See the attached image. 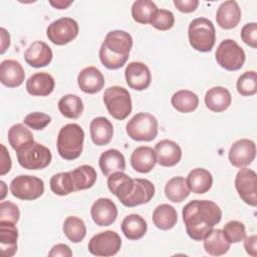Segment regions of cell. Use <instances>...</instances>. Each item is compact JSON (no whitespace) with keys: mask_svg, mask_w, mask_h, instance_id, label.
<instances>
[{"mask_svg":"<svg viewBox=\"0 0 257 257\" xmlns=\"http://www.w3.org/2000/svg\"><path fill=\"white\" fill-rule=\"evenodd\" d=\"M256 157V145L252 140L241 139L232 144L228 159L232 166L244 168L250 165Z\"/></svg>","mask_w":257,"mask_h":257,"instance_id":"4fadbf2b","label":"cell"},{"mask_svg":"<svg viewBox=\"0 0 257 257\" xmlns=\"http://www.w3.org/2000/svg\"><path fill=\"white\" fill-rule=\"evenodd\" d=\"M120 229L126 239L139 240L146 235L148 224L141 215L130 214L123 218Z\"/></svg>","mask_w":257,"mask_h":257,"instance_id":"f546056e","label":"cell"},{"mask_svg":"<svg viewBox=\"0 0 257 257\" xmlns=\"http://www.w3.org/2000/svg\"><path fill=\"white\" fill-rule=\"evenodd\" d=\"M186 182L191 192L195 194H205L212 188L213 176L206 169L196 168L188 174Z\"/></svg>","mask_w":257,"mask_h":257,"instance_id":"4316f807","label":"cell"},{"mask_svg":"<svg viewBox=\"0 0 257 257\" xmlns=\"http://www.w3.org/2000/svg\"><path fill=\"white\" fill-rule=\"evenodd\" d=\"M222 230L224 232L225 237L231 244L239 243L243 241L244 238L246 237L245 225L240 221H229L224 225V228Z\"/></svg>","mask_w":257,"mask_h":257,"instance_id":"7bdbcfd3","label":"cell"},{"mask_svg":"<svg viewBox=\"0 0 257 257\" xmlns=\"http://www.w3.org/2000/svg\"><path fill=\"white\" fill-rule=\"evenodd\" d=\"M53 57L51 48L43 41H34L24 52V59L30 66L40 68L47 66Z\"/></svg>","mask_w":257,"mask_h":257,"instance_id":"ac0fdd59","label":"cell"},{"mask_svg":"<svg viewBox=\"0 0 257 257\" xmlns=\"http://www.w3.org/2000/svg\"><path fill=\"white\" fill-rule=\"evenodd\" d=\"M48 256H61V257H71L72 256V251L69 248V246H67L66 244H56L54 245L50 251L48 252Z\"/></svg>","mask_w":257,"mask_h":257,"instance_id":"681fc988","label":"cell"},{"mask_svg":"<svg viewBox=\"0 0 257 257\" xmlns=\"http://www.w3.org/2000/svg\"><path fill=\"white\" fill-rule=\"evenodd\" d=\"M157 155L153 148L148 146L138 147L134 150L131 156V165L133 169L141 174H147L151 172L156 164Z\"/></svg>","mask_w":257,"mask_h":257,"instance_id":"7402d4cb","label":"cell"},{"mask_svg":"<svg viewBox=\"0 0 257 257\" xmlns=\"http://www.w3.org/2000/svg\"><path fill=\"white\" fill-rule=\"evenodd\" d=\"M237 91L242 96H251L257 92V73L249 70L241 74L237 80Z\"/></svg>","mask_w":257,"mask_h":257,"instance_id":"60d3db41","label":"cell"},{"mask_svg":"<svg viewBox=\"0 0 257 257\" xmlns=\"http://www.w3.org/2000/svg\"><path fill=\"white\" fill-rule=\"evenodd\" d=\"M153 223L160 230H171L178 222L176 209L169 204H161L153 212Z\"/></svg>","mask_w":257,"mask_h":257,"instance_id":"1f68e13d","label":"cell"},{"mask_svg":"<svg viewBox=\"0 0 257 257\" xmlns=\"http://www.w3.org/2000/svg\"><path fill=\"white\" fill-rule=\"evenodd\" d=\"M10 192L19 200L33 201L43 195L44 182L35 176L20 175L11 181Z\"/></svg>","mask_w":257,"mask_h":257,"instance_id":"9c48e42d","label":"cell"},{"mask_svg":"<svg viewBox=\"0 0 257 257\" xmlns=\"http://www.w3.org/2000/svg\"><path fill=\"white\" fill-rule=\"evenodd\" d=\"M79 27L76 20L70 17H61L51 22L47 29L48 39L55 45H65L78 35Z\"/></svg>","mask_w":257,"mask_h":257,"instance_id":"30bf717a","label":"cell"},{"mask_svg":"<svg viewBox=\"0 0 257 257\" xmlns=\"http://www.w3.org/2000/svg\"><path fill=\"white\" fill-rule=\"evenodd\" d=\"M256 173L248 168H241L235 178V188L241 200L249 206L256 207Z\"/></svg>","mask_w":257,"mask_h":257,"instance_id":"7c38bea8","label":"cell"},{"mask_svg":"<svg viewBox=\"0 0 257 257\" xmlns=\"http://www.w3.org/2000/svg\"><path fill=\"white\" fill-rule=\"evenodd\" d=\"M98 166L104 176H109L114 172H123L125 170V159L119 151L109 149L100 155Z\"/></svg>","mask_w":257,"mask_h":257,"instance_id":"83f0119b","label":"cell"},{"mask_svg":"<svg viewBox=\"0 0 257 257\" xmlns=\"http://www.w3.org/2000/svg\"><path fill=\"white\" fill-rule=\"evenodd\" d=\"M1 176H4L10 172L12 162L9 153L3 144H1Z\"/></svg>","mask_w":257,"mask_h":257,"instance_id":"c3c4849f","label":"cell"},{"mask_svg":"<svg viewBox=\"0 0 257 257\" xmlns=\"http://www.w3.org/2000/svg\"><path fill=\"white\" fill-rule=\"evenodd\" d=\"M204 249L209 255L221 256L226 254L231 246L222 229H213L203 239Z\"/></svg>","mask_w":257,"mask_h":257,"instance_id":"4dcf8cb0","label":"cell"},{"mask_svg":"<svg viewBox=\"0 0 257 257\" xmlns=\"http://www.w3.org/2000/svg\"><path fill=\"white\" fill-rule=\"evenodd\" d=\"M174 5L179 11L183 13H191L197 9L199 5V1L198 0H174Z\"/></svg>","mask_w":257,"mask_h":257,"instance_id":"7dc6e473","label":"cell"},{"mask_svg":"<svg viewBox=\"0 0 257 257\" xmlns=\"http://www.w3.org/2000/svg\"><path fill=\"white\" fill-rule=\"evenodd\" d=\"M127 85L135 90H145L152 82L151 70L147 64L140 61L130 62L124 70Z\"/></svg>","mask_w":257,"mask_h":257,"instance_id":"5bb4252c","label":"cell"},{"mask_svg":"<svg viewBox=\"0 0 257 257\" xmlns=\"http://www.w3.org/2000/svg\"><path fill=\"white\" fill-rule=\"evenodd\" d=\"M50 121H51V116L41 111L30 112L23 119V122L28 127L34 131H41L45 128L50 123Z\"/></svg>","mask_w":257,"mask_h":257,"instance_id":"ee69618b","label":"cell"},{"mask_svg":"<svg viewBox=\"0 0 257 257\" xmlns=\"http://www.w3.org/2000/svg\"><path fill=\"white\" fill-rule=\"evenodd\" d=\"M16 156L19 165L26 170H42L52 160L50 150L34 141L23 146L16 152Z\"/></svg>","mask_w":257,"mask_h":257,"instance_id":"5b68a950","label":"cell"},{"mask_svg":"<svg viewBox=\"0 0 257 257\" xmlns=\"http://www.w3.org/2000/svg\"><path fill=\"white\" fill-rule=\"evenodd\" d=\"M182 215L188 236L195 241H203L220 223L222 210L213 201L193 200L183 208Z\"/></svg>","mask_w":257,"mask_h":257,"instance_id":"6da1fadb","label":"cell"},{"mask_svg":"<svg viewBox=\"0 0 257 257\" xmlns=\"http://www.w3.org/2000/svg\"><path fill=\"white\" fill-rule=\"evenodd\" d=\"M33 141V134L22 123L13 124L8 131V142L14 151H19L23 146Z\"/></svg>","mask_w":257,"mask_h":257,"instance_id":"74e56055","label":"cell"},{"mask_svg":"<svg viewBox=\"0 0 257 257\" xmlns=\"http://www.w3.org/2000/svg\"><path fill=\"white\" fill-rule=\"evenodd\" d=\"M171 103L176 110L183 113H188L194 111L198 107L199 97L191 90L181 89L173 94Z\"/></svg>","mask_w":257,"mask_h":257,"instance_id":"836d02e7","label":"cell"},{"mask_svg":"<svg viewBox=\"0 0 257 257\" xmlns=\"http://www.w3.org/2000/svg\"><path fill=\"white\" fill-rule=\"evenodd\" d=\"M150 24L158 30L166 31L174 26L175 16L170 10L157 9L150 20Z\"/></svg>","mask_w":257,"mask_h":257,"instance_id":"b9f144b4","label":"cell"},{"mask_svg":"<svg viewBox=\"0 0 257 257\" xmlns=\"http://www.w3.org/2000/svg\"><path fill=\"white\" fill-rule=\"evenodd\" d=\"M55 87V81L48 72H36L26 81V90L33 96H47Z\"/></svg>","mask_w":257,"mask_h":257,"instance_id":"603a6c76","label":"cell"},{"mask_svg":"<svg viewBox=\"0 0 257 257\" xmlns=\"http://www.w3.org/2000/svg\"><path fill=\"white\" fill-rule=\"evenodd\" d=\"M158 9L157 5L150 0H137L132 6V16L134 20L141 24H148Z\"/></svg>","mask_w":257,"mask_h":257,"instance_id":"ab89813d","label":"cell"},{"mask_svg":"<svg viewBox=\"0 0 257 257\" xmlns=\"http://www.w3.org/2000/svg\"><path fill=\"white\" fill-rule=\"evenodd\" d=\"M107 188L121 203L132 193L134 179L123 172H114L107 178Z\"/></svg>","mask_w":257,"mask_h":257,"instance_id":"484cf974","label":"cell"},{"mask_svg":"<svg viewBox=\"0 0 257 257\" xmlns=\"http://www.w3.org/2000/svg\"><path fill=\"white\" fill-rule=\"evenodd\" d=\"M133 48L132 35L123 30L109 31L99 48V59L108 69H118L127 61Z\"/></svg>","mask_w":257,"mask_h":257,"instance_id":"7a4b0ae2","label":"cell"},{"mask_svg":"<svg viewBox=\"0 0 257 257\" xmlns=\"http://www.w3.org/2000/svg\"><path fill=\"white\" fill-rule=\"evenodd\" d=\"M0 34H1V50H0V53L3 54L10 46V34L4 27L0 28Z\"/></svg>","mask_w":257,"mask_h":257,"instance_id":"816d5d0a","label":"cell"},{"mask_svg":"<svg viewBox=\"0 0 257 257\" xmlns=\"http://www.w3.org/2000/svg\"><path fill=\"white\" fill-rule=\"evenodd\" d=\"M84 131L77 123L63 125L57 135L56 148L59 156L66 161L77 159L83 150Z\"/></svg>","mask_w":257,"mask_h":257,"instance_id":"3957f363","label":"cell"},{"mask_svg":"<svg viewBox=\"0 0 257 257\" xmlns=\"http://www.w3.org/2000/svg\"><path fill=\"white\" fill-rule=\"evenodd\" d=\"M49 3L55 8V9H66L68 6L72 4V1H63V0H56V1H49Z\"/></svg>","mask_w":257,"mask_h":257,"instance_id":"f5cc1de1","label":"cell"},{"mask_svg":"<svg viewBox=\"0 0 257 257\" xmlns=\"http://www.w3.org/2000/svg\"><path fill=\"white\" fill-rule=\"evenodd\" d=\"M89 132L91 141L94 145L105 146L112 139L113 126L106 117L97 116L90 121Z\"/></svg>","mask_w":257,"mask_h":257,"instance_id":"d4e9b609","label":"cell"},{"mask_svg":"<svg viewBox=\"0 0 257 257\" xmlns=\"http://www.w3.org/2000/svg\"><path fill=\"white\" fill-rule=\"evenodd\" d=\"M20 211L16 204L10 201H3L0 204V223L16 224L19 221Z\"/></svg>","mask_w":257,"mask_h":257,"instance_id":"f6af8a7d","label":"cell"},{"mask_svg":"<svg viewBox=\"0 0 257 257\" xmlns=\"http://www.w3.org/2000/svg\"><path fill=\"white\" fill-rule=\"evenodd\" d=\"M90 216L97 226H109L116 220L117 208L110 199L99 198L92 204Z\"/></svg>","mask_w":257,"mask_h":257,"instance_id":"2e32d148","label":"cell"},{"mask_svg":"<svg viewBox=\"0 0 257 257\" xmlns=\"http://www.w3.org/2000/svg\"><path fill=\"white\" fill-rule=\"evenodd\" d=\"M66 238L72 243L81 242L86 235V226L82 219L76 216H68L62 226Z\"/></svg>","mask_w":257,"mask_h":257,"instance_id":"8d00e7d4","label":"cell"},{"mask_svg":"<svg viewBox=\"0 0 257 257\" xmlns=\"http://www.w3.org/2000/svg\"><path fill=\"white\" fill-rule=\"evenodd\" d=\"M232 102L230 91L223 86H214L205 94V104L213 112L226 110Z\"/></svg>","mask_w":257,"mask_h":257,"instance_id":"cb8c5ba5","label":"cell"},{"mask_svg":"<svg viewBox=\"0 0 257 257\" xmlns=\"http://www.w3.org/2000/svg\"><path fill=\"white\" fill-rule=\"evenodd\" d=\"M241 39L252 48H257V24L251 22L245 24L241 29Z\"/></svg>","mask_w":257,"mask_h":257,"instance_id":"bcb514c9","label":"cell"},{"mask_svg":"<svg viewBox=\"0 0 257 257\" xmlns=\"http://www.w3.org/2000/svg\"><path fill=\"white\" fill-rule=\"evenodd\" d=\"M241 20V9L234 0L224 1L220 4L216 13L217 24L223 29L236 27Z\"/></svg>","mask_w":257,"mask_h":257,"instance_id":"44dd1931","label":"cell"},{"mask_svg":"<svg viewBox=\"0 0 257 257\" xmlns=\"http://www.w3.org/2000/svg\"><path fill=\"white\" fill-rule=\"evenodd\" d=\"M125 131L134 141L152 142L158 136V120L149 112H139L127 121Z\"/></svg>","mask_w":257,"mask_h":257,"instance_id":"52a82bcc","label":"cell"},{"mask_svg":"<svg viewBox=\"0 0 257 257\" xmlns=\"http://www.w3.org/2000/svg\"><path fill=\"white\" fill-rule=\"evenodd\" d=\"M215 57L218 64L226 70H239L246 59L243 48L233 39H225L218 45Z\"/></svg>","mask_w":257,"mask_h":257,"instance_id":"ba28073f","label":"cell"},{"mask_svg":"<svg viewBox=\"0 0 257 257\" xmlns=\"http://www.w3.org/2000/svg\"><path fill=\"white\" fill-rule=\"evenodd\" d=\"M77 84L81 91L89 94L99 92L104 86V77L95 66H87L77 75Z\"/></svg>","mask_w":257,"mask_h":257,"instance_id":"d6986e66","label":"cell"},{"mask_svg":"<svg viewBox=\"0 0 257 257\" xmlns=\"http://www.w3.org/2000/svg\"><path fill=\"white\" fill-rule=\"evenodd\" d=\"M155 192V185L151 181L141 178L134 179V189L121 204L128 208L146 204L153 199Z\"/></svg>","mask_w":257,"mask_h":257,"instance_id":"9a60e30c","label":"cell"},{"mask_svg":"<svg viewBox=\"0 0 257 257\" xmlns=\"http://www.w3.org/2000/svg\"><path fill=\"white\" fill-rule=\"evenodd\" d=\"M73 185L76 191L90 189L96 182L97 174L93 167L89 165H82L70 171Z\"/></svg>","mask_w":257,"mask_h":257,"instance_id":"d6a6232c","label":"cell"},{"mask_svg":"<svg viewBox=\"0 0 257 257\" xmlns=\"http://www.w3.org/2000/svg\"><path fill=\"white\" fill-rule=\"evenodd\" d=\"M165 195L173 203H181L190 195L186 179L182 176L173 177L165 186Z\"/></svg>","mask_w":257,"mask_h":257,"instance_id":"e575fe53","label":"cell"},{"mask_svg":"<svg viewBox=\"0 0 257 257\" xmlns=\"http://www.w3.org/2000/svg\"><path fill=\"white\" fill-rule=\"evenodd\" d=\"M121 246V239L119 235L112 231L106 230L92 236L88 242V251L94 256H113Z\"/></svg>","mask_w":257,"mask_h":257,"instance_id":"8fae6325","label":"cell"},{"mask_svg":"<svg viewBox=\"0 0 257 257\" xmlns=\"http://www.w3.org/2000/svg\"><path fill=\"white\" fill-rule=\"evenodd\" d=\"M18 229L12 223H0V249L4 257H12L17 251Z\"/></svg>","mask_w":257,"mask_h":257,"instance_id":"f1b7e54d","label":"cell"},{"mask_svg":"<svg viewBox=\"0 0 257 257\" xmlns=\"http://www.w3.org/2000/svg\"><path fill=\"white\" fill-rule=\"evenodd\" d=\"M0 184H1V192H2V194H1V200H3L4 199V197L6 196V185H5V183H4V181H0Z\"/></svg>","mask_w":257,"mask_h":257,"instance_id":"db71d44e","label":"cell"},{"mask_svg":"<svg viewBox=\"0 0 257 257\" xmlns=\"http://www.w3.org/2000/svg\"><path fill=\"white\" fill-rule=\"evenodd\" d=\"M190 45L197 51L209 52L215 45L216 30L211 20L205 17L193 19L188 27Z\"/></svg>","mask_w":257,"mask_h":257,"instance_id":"277c9868","label":"cell"},{"mask_svg":"<svg viewBox=\"0 0 257 257\" xmlns=\"http://www.w3.org/2000/svg\"><path fill=\"white\" fill-rule=\"evenodd\" d=\"M158 164L162 167L176 166L182 159V149L174 141L165 139L155 146Z\"/></svg>","mask_w":257,"mask_h":257,"instance_id":"e0dca14e","label":"cell"},{"mask_svg":"<svg viewBox=\"0 0 257 257\" xmlns=\"http://www.w3.org/2000/svg\"><path fill=\"white\" fill-rule=\"evenodd\" d=\"M59 112L67 118H78L83 111L82 99L76 94H65L58 101Z\"/></svg>","mask_w":257,"mask_h":257,"instance_id":"d590c367","label":"cell"},{"mask_svg":"<svg viewBox=\"0 0 257 257\" xmlns=\"http://www.w3.org/2000/svg\"><path fill=\"white\" fill-rule=\"evenodd\" d=\"M25 78V72L20 62L5 59L0 64V81L4 86L13 88L20 86Z\"/></svg>","mask_w":257,"mask_h":257,"instance_id":"ffe728a7","label":"cell"},{"mask_svg":"<svg viewBox=\"0 0 257 257\" xmlns=\"http://www.w3.org/2000/svg\"><path fill=\"white\" fill-rule=\"evenodd\" d=\"M103 102L108 113L115 119L122 120L132 112V98L127 89L113 85L104 90Z\"/></svg>","mask_w":257,"mask_h":257,"instance_id":"8992f818","label":"cell"},{"mask_svg":"<svg viewBox=\"0 0 257 257\" xmlns=\"http://www.w3.org/2000/svg\"><path fill=\"white\" fill-rule=\"evenodd\" d=\"M49 184L51 191L58 196H66L75 192L70 172H60L53 175Z\"/></svg>","mask_w":257,"mask_h":257,"instance_id":"f35d334b","label":"cell"},{"mask_svg":"<svg viewBox=\"0 0 257 257\" xmlns=\"http://www.w3.org/2000/svg\"><path fill=\"white\" fill-rule=\"evenodd\" d=\"M244 248L250 256H257V236L255 234L244 238Z\"/></svg>","mask_w":257,"mask_h":257,"instance_id":"f907efd6","label":"cell"}]
</instances>
